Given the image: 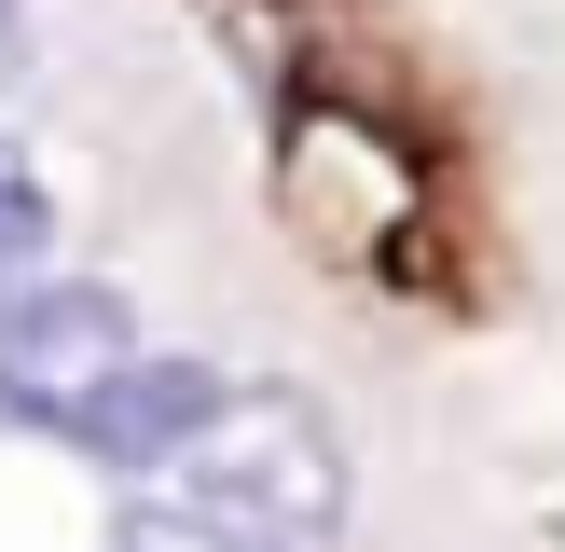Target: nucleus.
I'll return each mask as SVG.
<instances>
[{
	"instance_id": "nucleus-1",
	"label": "nucleus",
	"mask_w": 565,
	"mask_h": 552,
	"mask_svg": "<svg viewBox=\"0 0 565 552\" xmlns=\"http://www.w3.org/2000/svg\"><path fill=\"white\" fill-rule=\"evenodd\" d=\"M138 484L166 497V524H193L221 552H331L345 539V442L290 386H221V414Z\"/></svg>"
},
{
	"instance_id": "nucleus-2",
	"label": "nucleus",
	"mask_w": 565,
	"mask_h": 552,
	"mask_svg": "<svg viewBox=\"0 0 565 552\" xmlns=\"http://www.w3.org/2000/svg\"><path fill=\"white\" fill-rule=\"evenodd\" d=\"M125 346H138L125 290H97V276H14V290H0V414L42 428V414L70 401V386H97Z\"/></svg>"
},
{
	"instance_id": "nucleus-3",
	"label": "nucleus",
	"mask_w": 565,
	"mask_h": 552,
	"mask_svg": "<svg viewBox=\"0 0 565 552\" xmlns=\"http://www.w3.org/2000/svg\"><path fill=\"white\" fill-rule=\"evenodd\" d=\"M221 386H235L221 359H138V346H125L97 386H70L42 428L70 442V456H97V469H125V484H138V469H166V456L221 414Z\"/></svg>"
},
{
	"instance_id": "nucleus-4",
	"label": "nucleus",
	"mask_w": 565,
	"mask_h": 552,
	"mask_svg": "<svg viewBox=\"0 0 565 552\" xmlns=\"http://www.w3.org/2000/svg\"><path fill=\"white\" fill-rule=\"evenodd\" d=\"M42 235H55V193H42V166L0 138V276H28V263H42Z\"/></svg>"
},
{
	"instance_id": "nucleus-5",
	"label": "nucleus",
	"mask_w": 565,
	"mask_h": 552,
	"mask_svg": "<svg viewBox=\"0 0 565 552\" xmlns=\"http://www.w3.org/2000/svg\"><path fill=\"white\" fill-rule=\"evenodd\" d=\"M0 42H14V0H0Z\"/></svg>"
}]
</instances>
